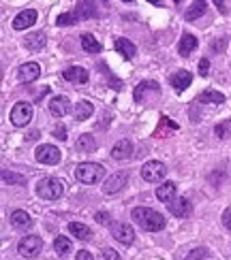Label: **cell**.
Instances as JSON below:
<instances>
[{"label":"cell","mask_w":231,"mask_h":260,"mask_svg":"<svg viewBox=\"0 0 231 260\" xmlns=\"http://www.w3.org/2000/svg\"><path fill=\"white\" fill-rule=\"evenodd\" d=\"M133 220L139 224V228L146 232H158L165 228V218L158 211L150 209V207H135L133 209Z\"/></svg>","instance_id":"1"},{"label":"cell","mask_w":231,"mask_h":260,"mask_svg":"<svg viewBox=\"0 0 231 260\" xmlns=\"http://www.w3.org/2000/svg\"><path fill=\"white\" fill-rule=\"evenodd\" d=\"M103 175H105V168H103V164H96V162H81V164L75 166V177L88 186L101 181Z\"/></svg>","instance_id":"2"},{"label":"cell","mask_w":231,"mask_h":260,"mask_svg":"<svg viewBox=\"0 0 231 260\" xmlns=\"http://www.w3.org/2000/svg\"><path fill=\"white\" fill-rule=\"evenodd\" d=\"M37 194L45 200H58L64 194V184L56 177H45L37 184Z\"/></svg>","instance_id":"3"},{"label":"cell","mask_w":231,"mask_h":260,"mask_svg":"<svg viewBox=\"0 0 231 260\" xmlns=\"http://www.w3.org/2000/svg\"><path fill=\"white\" fill-rule=\"evenodd\" d=\"M167 175V166L158 160H148L144 166H141V177H144L148 184H158L163 181Z\"/></svg>","instance_id":"4"},{"label":"cell","mask_w":231,"mask_h":260,"mask_svg":"<svg viewBox=\"0 0 231 260\" xmlns=\"http://www.w3.org/2000/svg\"><path fill=\"white\" fill-rule=\"evenodd\" d=\"M30 120H32V105L30 102H24V100L15 102L11 109V124L22 128L26 124H30Z\"/></svg>","instance_id":"5"},{"label":"cell","mask_w":231,"mask_h":260,"mask_svg":"<svg viewBox=\"0 0 231 260\" xmlns=\"http://www.w3.org/2000/svg\"><path fill=\"white\" fill-rule=\"evenodd\" d=\"M41 250H43V241H41V237H37V235H28L17 243V252H19V256H24V258H35V256H38Z\"/></svg>","instance_id":"6"},{"label":"cell","mask_w":231,"mask_h":260,"mask_svg":"<svg viewBox=\"0 0 231 260\" xmlns=\"http://www.w3.org/2000/svg\"><path fill=\"white\" fill-rule=\"evenodd\" d=\"M35 158H37V162H41V164H58L62 158V154L56 145H47V143H45V145L37 147Z\"/></svg>","instance_id":"7"},{"label":"cell","mask_w":231,"mask_h":260,"mask_svg":"<svg viewBox=\"0 0 231 260\" xmlns=\"http://www.w3.org/2000/svg\"><path fill=\"white\" fill-rule=\"evenodd\" d=\"M126 184H128V171L114 173L112 177L105 181V186H103V192H105L107 196H114V194H118L122 188H126Z\"/></svg>","instance_id":"8"},{"label":"cell","mask_w":231,"mask_h":260,"mask_svg":"<svg viewBox=\"0 0 231 260\" xmlns=\"http://www.w3.org/2000/svg\"><path fill=\"white\" fill-rule=\"evenodd\" d=\"M112 237L116 241H120L122 245H131L135 241V230L131 228V224L116 222V224H112Z\"/></svg>","instance_id":"9"},{"label":"cell","mask_w":231,"mask_h":260,"mask_svg":"<svg viewBox=\"0 0 231 260\" xmlns=\"http://www.w3.org/2000/svg\"><path fill=\"white\" fill-rule=\"evenodd\" d=\"M38 75H41V68H38L37 62H28V64H22L17 70V79L22 83H32L38 79Z\"/></svg>","instance_id":"10"},{"label":"cell","mask_w":231,"mask_h":260,"mask_svg":"<svg viewBox=\"0 0 231 260\" xmlns=\"http://www.w3.org/2000/svg\"><path fill=\"white\" fill-rule=\"evenodd\" d=\"M167 209H169L176 218H189L192 213V205L189 198H173L169 205H167Z\"/></svg>","instance_id":"11"},{"label":"cell","mask_w":231,"mask_h":260,"mask_svg":"<svg viewBox=\"0 0 231 260\" xmlns=\"http://www.w3.org/2000/svg\"><path fill=\"white\" fill-rule=\"evenodd\" d=\"M37 11L35 9H28V11H22L19 15L13 19V28L15 30H28L30 26H35L37 24Z\"/></svg>","instance_id":"12"},{"label":"cell","mask_w":231,"mask_h":260,"mask_svg":"<svg viewBox=\"0 0 231 260\" xmlns=\"http://www.w3.org/2000/svg\"><path fill=\"white\" fill-rule=\"evenodd\" d=\"M131 154H133V143H131V139H120L118 143H114L112 158H116V160H126V158H131Z\"/></svg>","instance_id":"13"},{"label":"cell","mask_w":231,"mask_h":260,"mask_svg":"<svg viewBox=\"0 0 231 260\" xmlns=\"http://www.w3.org/2000/svg\"><path fill=\"white\" fill-rule=\"evenodd\" d=\"M49 111H51V115H56V118H64V115L71 111L69 98H67V96H56V98H51Z\"/></svg>","instance_id":"14"},{"label":"cell","mask_w":231,"mask_h":260,"mask_svg":"<svg viewBox=\"0 0 231 260\" xmlns=\"http://www.w3.org/2000/svg\"><path fill=\"white\" fill-rule=\"evenodd\" d=\"M75 17L77 19H92L96 17V4L94 0H79L75 9Z\"/></svg>","instance_id":"15"},{"label":"cell","mask_w":231,"mask_h":260,"mask_svg":"<svg viewBox=\"0 0 231 260\" xmlns=\"http://www.w3.org/2000/svg\"><path fill=\"white\" fill-rule=\"evenodd\" d=\"M176 192H178V186L173 181H165V184H160L156 188V198L160 203H171L176 198Z\"/></svg>","instance_id":"16"},{"label":"cell","mask_w":231,"mask_h":260,"mask_svg":"<svg viewBox=\"0 0 231 260\" xmlns=\"http://www.w3.org/2000/svg\"><path fill=\"white\" fill-rule=\"evenodd\" d=\"M191 81H192V75L189 70H178V73L171 75V86L176 92H184V90L191 86Z\"/></svg>","instance_id":"17"},{"label":"cell","mask_w":231,"mask_h":260,"mask_svg":"<svg viewBox=\"0 0 231 260\" xmlns=\"http://www.w3.org/2000/svg\"><path fill=\"white\" fill-rule=\"evenodd\" d=\"M11 224H13V228H17V230H28L32 226V218L26 211L15 209L11 213Z\"/></svg>","instance_id":"18"},{"label":"cell","mask_w":231,"mask_h":260,"mask_svg":"<svg viewBox=\"0 0 231 260\" xmlns=\"http://www.w3.org/2000/svg\"><path fill=\"white\" fill-rule=\"evenodd\" d=\"M62 79L73 81V83H86L88 81V70L83 66H71L62 73Z\"/></svg>","instance_id":"19"},{"label":"cell","mask_w":231,"mask_h":260,"mask_svg":"<svg viewBox=\"0 0 231 260\" xmlns=\"http://www.w3.org/2000/svg\"><path fill=\"white\" fill-rule=\"evenodd\" d=\"M195 47H197V36L182 34V38H180V43H178V54L182 58H189L192 51H195Z\"/></svg>","instance_id":"20"},{"label":"cell","mask_w":231,"mask_h":260,"mask_svg":"<svg viewBox=\"0 0 231 260\" xmlns=\"http://www.w3.org/2000/svg\"><path fill=\"white\" fill-rule=\"evenodd\" d=\"M146 92H154V94H158V92H160L158 83H156V81H141L139 86L135 88V92H133L135 102H141V100H144V94H146Z\"/></svg>","instance_id":"21"},{"label":"cell","mask_w":231,"mask_h":260,"mask_svg":"<svg viewBox=\"0 0 231 260\" xmlns=\"http://www.w3.org/2000/svg\"><path fill=\"white\" fill-rule=\"evenodd\" d=\"M92 113H94V105H92L90 100H79V102L75 105V109H73V115H75L77 122L88 120Z\"/></svg>","instance_id":"22"},{"label":"cell","mask_w":231,"mask_h":260,"mask_svg":"<svg viewBox=\"0 0 231 260\" xmlns=\"http://www.w3.org/2000/svg\"><path fill=\"white\" fill-rule=\"evenodd\" d=\"M75 147H77V152H81V154H92L94 149H96V139L92 134H79V139H77L75 143Z\"/></svg>","instance_id":"23"},{"label":"cell","mask_w":231,"mask_h":260,"mask_svg":"<svg viewBox=\"0 0 231 260\" xmlns=\"http://www.w3.org/2000/svg\"><path fill=\"white\" fill-rule=\"evenodd\" d=\"M45 43H47V36H45V32H35V34H28V38L24 41V45L30 51H41L45 47Z\"/></svg>","instance_id":"24"},{"label":"cell","mask_w":231,"mask_h":260,"mask_svg":"<svg viewBox=\"0 0 231 260\" xmlns=\"http://www.w3.org/2000/svg\"><path fill=\"white\" fill-rule=\"evenodd\" d=\"M69 232L73 237L81 239V241H90V239H92V230H90L86 224H81V222H71L69 224Z\"/></svg>","instance_id":"25"},{"label":"cell","mask_w":231,"mask_h":260,"mask_svg":"<svg viewBox=\"0 0 231 260\" xmlns=\"http://www.w3.org/2000/svg\"><path fill=\"white\" fill-rule=\"evenodd\" d=\"M205 9H208V2H205V0H195V2L191 4V9L184 13V19H186V22H195L197 17L203 15Z\"/></svg>","instance_id":"26"},{"label":"cell","mask_w":231,"mask_h":260,"mask_svg":"<svg viewBox=\"0 0 231 260\" xmlns=\"http://www.w3.org/2000/svg\"><path fill=\"white\" fill-rule=\"evenodd\" d=\"M116 51H120V56H124V58H135V45L128 41V38H124V36H120V38H116Z\"/></svg>","instance_id":"27"},{"label":"cell","mask_w":231,"mask_h":260,"mask_svg":"<svg viewBox=\"0 0 231 260\" xmlns=\"http://www.w3.org/2000/svg\"><path fill=\"white\" fill-rule=\"evenodd\" d=\"M81 47H83V51H88V54H99L101 43L96 41L90 32H83V34H81Z\"/></svg>","instance_id":"28"},{"label":"cell","mask_w":231,"mask_h":260,"mask_svg":"<svg viewBox=\"0 0 231 260\" xmlns=\"http://www.w3.org/2000/svg\"><path fill=\"white\" fill-rule=\"evenodd\" d=\"M54 250H56V254L58 256H67V254H71L73 252V243H71V239H67V237H56L54 239Z\"/></svg>","instance_id":"29"},{"label":"cell","mask_w":231,"mask_h":260,"mask_svg":"<svg viewBox=\"0 0 231 260\" xmlns=\"http://www.w3.org/2000/svg\"><path fill=\"white\" fill-rule=\"evenodd\" d=\"M197 102H214V105H221V102H225V96L221 92H216V90H203L197 96Z\"/></svg>","instance_id":"30"},{"label":"cell","mask_w":231,"mask_h":260,"mask_svg":"<svg viewBox=\"0 0 231 260\" xmlns=\"http://www.w3.org/2000/svg\"><path fill=\"white\" fill-rule=\"evenodd\" d=\"M2 181H4V184H17V186H24L28 179H26L24 175L11 173V171H2Z\"/></svg>","instance_id":"31"},{"label":"cell","mask_w":231,"mask_h":260,"mask_svg":"<svg viewBox=\"0 0 231 260\" xmlns=\"http://www.w3.org/2000/svg\"><path fill=\"white\" fill-rule=\"evenodd\" d=\"M214 132H216L218 139H227L229 132H231V120H225V122H221V124H216Z\"/></svg>","instance_id":"32"},{"label":"cell","mask_w":231,"mask_h":260,"mask_svg":"<svg viewBox=\"0 0 231 260\" xmlns=\"http://www.w3.org/2000/svg\"><path fill=\"white\" fill-rule=\"evenodd\" d=\"M208 254H210V252H208V248H195V250H192L191 254L186 256L184 260H203V258L208 256Z\"/></svg>","instance_id":"33"},{"label":"cell","mask_w":231,"mask_h":260,"mask_svg":"<svg viewBox=\"0 0 231 260\" xmlns=\"http://www.w3.org/2000/svg\"><path fill=\"white\" fill-rule=\"evenodd\" d=\"M75 22H77V17L73 15V13H62V15L56 19L58 26H71V24H75Z\"/></svg>","instance_id":"34"},{"label":"cell","mask_w":231,"mask_h":260,"mask_svg":"<svg viewBox=\"0 0 231 260\" xmlns=\"http://www.w3.org/2000/svg\"><path fill=\"white\" fill-rule=\"evenodd\" d=\"M101 260H120V254L112 248H105L103 250V254H101Z\"/></svg>","instance_id":"35"},{"label":"cell","mask_w":231,"mask_h":260,"mask_svg":"<svg viewBox=\"0 0 231 260\" xmlns=\"http://www.w3.org/2000/svg\"><path fill=\"white\" fill-rule=\"evenodd\" d=\"M208 73H210V62L205 60V58H201V60H199V75L208 77Z\"/></svg>","instance_id":"36"},{"label":"cell","mask_w":231,"mask_h":260,"mask_svg":"<svg viewBox=\"0 0 231 260\" xmlns=\"http://www.w3.org/2000/svg\"><path fill=\"white\" fill-rule=\"evenodd\" d=\"M223 226L227 230H231V207H227V209L223 211Z\"/></svg>","instance_id":"37"},{"label":"cell","mask_w":231,"mask_h":260,"mask_svg":"<svg viewBox=\"0 0 231 260\" xmlns=\"http://www.w3.org/2000/svg\"><path fill=\"white\" fill-rule=\"evenodd\" d=\"M54 136H56V139H60V141H67V128H64V126H56L54 128Z\"/></svg>","instance_id":"38"},{"label":"cell","mask_w":231,"mask_h":260,"mask_svg":"<svg viewBox=\"0 0 231 260\" xmlns=\"http://www.w3.org/2000/svg\"><path fill=\"white\" fill-rule=\"evenodd\" d=\"M212 51H216V54H221V51L225 49V38H218V41H212Z\"/></svg>","instance_id":"39"},{"label":"cell","mask_w":231,"mask_h":260,"mask_svg":"<svg viewBox=\"0 0 231 260\" xmlns=\"http://www.w3.org/2000/svg\"><path fill=\"white\" fill-rule=\"evenodd\" d=\"M75 260H94V256L90 254V252H86V250H81V252H77V256H75Z\"/></svg>","instance_id":"40"},{"label":"cell","mask_w":231,"mask_h":260,"mask_svg":"<svg viewBox=\"0 0 231 260\" xmlns=\"http://www.w3.org/2000/svg\"><path fill=\"white\" fill-rule=\"evenodd\" d=\"M94 220H96V222H101V224H107L109 222V216H107V213H96V216H94Z\"/></svg>","instance_id":"41"},{"label":"cell","mask_w":231,"mask_h":260,"mask_svg":"<svg viewBox=\"0 0 231 260\" xmlns=\"http://www.w3.org/2000/svg\"><path fill=\"white\" fill-rule=\"evenodd\" d=\"M214 4L218 6V11H221V13H227V6H225V0H214Z\"/></svg>","instance_id":"42"},{"label":"cell","mask_w":231,"mask_h":260,"mask_svg":"<svg viewBox=\"0 0 231 260\" xmlns=\"http://www.w3.org/2000/svg\"><path fill=\"white\" fill-rule=\"evenodd\" d=\"M37 136H38V132H30V134H26V139H28V141H35Z\"/></svg>","instance_id":"43"},{"label":"cell","mask_w":231,"mask_h":260,"mask_svg":"<svg viewBox=\"0 0 231 260\" xmlns=\"http://www.w3.org/2000/svg\"><path fill=\"white\" fill-rule=\"evenodd\" d=\"M148 2H152V4H156V6H158V4H160V0H148Z\"/></svg>","instance_id":"44"},{"label":"cell","mask_w":231,"mask_h":260,"mask_svg":"<svg viewBox=\"0 0 231 260\" xmlns=\"http://www.w3.org/2000/svg\"><path fill=\"white\" fill-rule=\"evenodd\" d=\"M173 2H176V4H180V2H182V0H173Z\"/></svg>","instance_id":"45"},{"label":"cell","mask_w":231,"mask_h":260,"mask_svg":"<svg viewBox=\"0 0 231 260\" xmlns=\"http://www.w3.org/2000/svg\"><path fill=\"white\" fill-rule=\"evenodd\" d=\"M124 2H133V0H124Z\"/></svg>","instance_id":"46"}]
</instances>
